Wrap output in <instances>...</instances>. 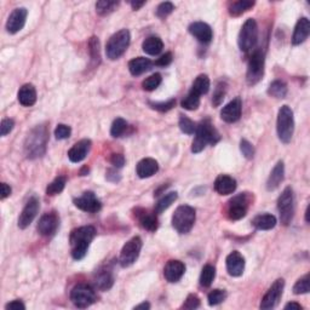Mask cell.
<instances>
[{"label": "cell", "mask_w": 310, "mask_h": 310, "mask_svg": "<svg viewBox=\"0 0 310 310\" xmlns=\"http://www.w3.org/2000/svg\"><path fill=\"white\" fill-rule=\"evenodd\" d=\"M96 235V229L92 225L80 226L74 229L69 236L71 242V255L75 261H81L85 258L90 244Z\"/></svg>", "instance_id": "obj_1"}, {"label": "cell", "mask_w": 310, "mask_h": 310, "mask_svg": "<svg viewBox=\"0 0 310 310\" xmlns=\"http://www.w3.org/2000/svg\"><path fill=\"white\" fill-rule=\"evenodd\" d=\"M194 135V141L192 143V152L194 154L201 153L208 144L215 146L221 139V136L210 119H204L196 125Z\"/></svg>", "instance_id": "obj_2"}, {"label": "cell", "mask_w": 310, "mask_h": 310, "mask_svg": "<svg viewBox=\"0 0 310 310\" xmlns=\"http://www.w3.org/2000/svg\"><path fill=\"white\" fill-rule=\"evenodd\" d=\"M49 139V129L45 124L35 126L29 132L25 143V152L27 158L36 159L45 154L46 144Z\"/></svg>", "instance_id": "obj_3"}, {"label": "cell", "mask_w": 310, "mask_h": 310, "mask_svg": "<svg viewBox=\"0 0 310 310\" xmlns=\"http://www.w3.org/2000/svg\"><path fill=\"white\" fill-rule=\"evenodd\" d=\"M276 131L279 139L285 144L291 142L295 132V118L293 112L288 106H282L278 113V121H276Z\"/></svg>", "instance_id": "obj_4"}, {"label": "cell", "mask_w": 310, "mask_h": 310, "mask_svg": "<svg viewBox=\"0 0 310 310\" xmlns=\"http://www.w3.org/2000/svg\"><path fill=\"white\" fill-rule=\"evenodd\" d=\"M130 42H131V35L128 29H121L116 32L109 38L108 43L106 45V55L107 57L112 61H115L124 55L128 50Z\"/></svg>", "instance_id": "obj_5"}, {"label": "cell", "mask_w": 310, "mask_h": 310, "mask_svg": "<svg viewBox=\"0 0 310 310\" xmlns=\"http://www.w3.org/2000/svg\"><path fill=\"white\" fill-rule=\"evenodd\" d=\"M195 210L189 205H181L172 216V226L179 234H188L195 223Z\"/></svg>", "instance_id": "obj_6"}, {"label": "cell", "mask_w": 310, "mask_h": 310, "mask_svg": "<svg viewBox=\"0 0 310 310\" xmlns=\"http://www.w3.org/2000/svg\"><path fill=\"white\" fill-rule=\"evenodd\" d=\"M258 39V26L257 22L253 18L246 19L241 27V31L239 33L238 44L241 51L249 52L250 50L255 48Z\"/></svg>", "instance_id": "obj_7"}, {"label": "cell", "mask_w": 310, "mask_h": 310, "mask_svg": "<svg viewBox=\"0 0 310 310\" xmlns=\"http://www.w3.org/2000/svg\"><path fill=\"white\" fill-rule=\"evenodd\" d=\"M278 210L282 224L288 225L292 222L293 215H295V195H293L291 187H286L281 195L279 196Z\"/></svg>", "instance_id": "obj_8"}, {"label": "cell", "mask_w": 310, "mask_h": 310, "mask_svg": "<svg viewBox=\"0 0 310 310\" xmlns=\"http://www.w3.org/2000/svg\"><path fill=\"white\" fill-rule=\"evenodd\" d=\"M264 75V53L261 50H256L249 59L246 80L249 85H256L263 79Z\"/></svg>", "instance_id": "obj_9"}, {"label": "cell", "mask_w": 310, "mask_h": 310, "mask_svg": "<svg viewBox=\"0 0 310 310\" xmlns=\"http://www.w3.org/2000/svg\"><path fill=\"white\" fill-rule=\"evenodd\" d=\"M142 246H143V242L139 236H135V238L130 239L124 245L121 252H120V257H119L120 265H121L122 268L131 266L133 263L138 259Z\"/></svg>", "instance_id": "obj_10"}, {"label": "cell", "mask_w": 310, "mask_h": 310, "mask_svg": "<svg viewBox=\"0 0 310 310\" xmlns=\"http://www.w3.org/2000/svg\"><path fill=\"white\" fill-rule=\"evenodd\" d=\"M71 301L75 306L80 309L89 308L96 302V292L91 286L79 284L73 287L71 291Z\"/></svg>", "instance_id": "obj_11"}, {"label": "cell", "mask_w": 310, "mask_h": 310, "mask_svg": "<svg viewBox=\"0 0 310 310\" xmlns=\"http://www.w3.org/2000/svg\"><path fill=\"white\" fill-rule=\"evenodd\" d=\"M250 195L247 193L235 195L234 198L229 200L228 208H226V215L232 221H239L244 218L249 211L250 206Z\"/></svg>", "instance_id": "obj_12"}, {"label": "cell", "mask_w": 310, "mask_h": 310, "mask_svg": "<svg viewBox=\"0 0 310 310\" xmlns=\"http://www.w3.org/2000/svg\"><path fill=\"white\" fill-rule=\"evenodd\" d=\"M284 288H285V280L284 279L276 280L274 284L269 287L268 291H266L264 297L262 298L261 305H259L261 306V309H264V310L274 309L275 306L279 304L280 299L282 297Z\"/></svg>", "instance_id": "obj_13"}, {"label": "cell", "mask_w": 310, "mask_h": 310, "mask_svg": "<svg viewBox=\"0 0 310 310\" xmlns=\"http://www.w3.org/2000/svg\"><path fill=\"white\" fill-rule=\"evenodd\" d=\"M40 209V201L38 198L32 196L31 199L27 201L25 208H23L21 215L18 217V228L19 229H26L27 226L32 224V222L34 221V218L38 215Z\"/></svg>", "instance_id": "obj_14"}, {"label": "cell", "mask_w": 310, "mask_h": 310, "mask_svg": "<svg viewBox=\"0 0 310 310\" xmlns=\"http://www.w3.org/2000/svg\"><path fill=\"white\" fill-rule=\"evenodd\" d=\"M73 202L79 210L89 213H97L102 209L101 201L97 199V196L95 195L93 192H85L81 196L73 200Z\"/></svg>", "instance_id": "obj_15"}, {"label": "cell", "mask_w": 310, "mask_h": 310, "mask_svg": "<svg viewBox=\"0 0 310 310\" xmlns=\"http://www.w3.org/2000/svg\"><path fill=\"white\" fill-rule=\"evenodd\" d=\"M59 225V217L55 211L48 212L40 217L36 229L43 236H51L56 233Z\"/></svg>", "instance_id": "obj_16"}, {"label": "cell", "mask_w": 310, "mask_h": 310, "mask_svg": "<svg viewBox=\"0 0 310 310\" xmlns=\"http://www.w3.org/2000/svg\"><path fill=\"white\" fill-rule=\"evenodd\" d=\"M27 16L28 11L26 8H17L10 13L8 21H6V31L10 34H16L19 31H22L23 27L26 25Z\"/></svg>", "instance_id": "obj_17"}, {"label": "cell", "mask_w": 310, "mask_h": 310, "mask_svg": "<svg viewBox=\"0 0 310 310\" xmlns=\"http://www.w3.org/2000/svg\"><path fill=\"white\" fill-rule=\"evenodd\" d=\"M226 264V272L231 276L234 278H239L244 274L245 271V258L241 253L238 251H233L229 253L228 257L225 259Z\"/></svg>", "instance_id": "obj_18"}, {"label": "cell", "mask_w": 310, "mask_h": 310, "mask_svg": "<svg viewBox=\"0 0 310 310\" xmlns=\"http://www.w3.org/2000/svg\"><path fill=\"white\" fill-rule=\"evenodd\" d=\"M242 112V101L240 97H236L223 107L221 111V118L223 121L228 122V124H233L236 122L241 116Z\"/></svg>", "instance_id": "obj_19"}, {"label": "cell", "mask_w": 310, "mask_h": 310, "mask_svg": "<svg viewBox=\"0 0 310 310\" xmlns=\"http://www.w3.org/2000/svg\"><path fill=\"white\" fill-rule=\"evenodd\" d=\"M184 273H185L184 263L178 261V259H171V261H169L166 263L164 268V276L166 281L171 282V284L178 282L179 280L183 278Z\"/></svg>", "instance_id": "obj_20"}, {"label": "cell", "mask_w": 310, "mask_h": 310, "mask_svg": "<svg viewBox=\"0 0 310 310\" xmlns=\"http://www.w3.org/2000/svg\"><path fill=\"white\" fill-rule=\"evenodd\" d=\"M188 31L201 44H210L213 38L212 28L205 22H194L189 26Z\"/></svg>", "instance_id": "obj_21"}, {"label": "cell", "mask_w": 310, "mask_h": 310, "mask_svg": "<svg viewBox=\"0 0 310 310\" xmlns=\"http://www.w3.org/2000/svg\"><path fill=\"white\" fill-rule=\"evenodd\" d=\"M91 146H92V143L88 138L76 142L75 144L73 146L71 149H69V152H68L69 160H71L72 162H74V164L82 161V160L88 156L90 149H91Z\"/></svg>", "instance_id": "obj_22"}, {"label": "cell", "mask_w": 310, "mask_h": 310, "mask_svg": "<svg viewBox=\"0 0 310 310\" xmlns=\"http://www.w3.org/2000/svg\"><path fill=\"white\" fill-rule=\"evenodd\" d=\"M215 191L218 193L219 195H229L233 194L235 192L236 187V181L235 178L231 177L228 175H219L215 181Z\"/></svg>", "instance_id": "obj_23"}, {"label": "cell", "mask_w": 310, "mask_h": 310, "mask_svg": "<svg viewBox=\"0 0 310 310\" xmlns=\"http://www.w3.org/2000/svg\"><path fill=\"white\" fill-rule=\"evenodd\" d=\"M310 33V22L306 17H301L297 21V25L295 27L292 35V44L293 45H301L308 39Z\"/></svg>", "instance_id": "obj_24"}, {"label": "cell", "mask_w": 310, "mask_h": 310, "mask_svg": "<svg viewBox=\"0 0 310 310\" xmlns=\"http://www.w3.org/2000/svg\"><path fill=\"white\" fill-rule=\"evenodd\" d=\"M159 170L158 161L155 159L146 158L142 159L136 166V173L139 178H149L155 175Z\"/></svg>", "instance_id": "obj_25"}, {"label": "cell", "mask_w": 310, "mask_h": 310, "mask_svg": "<svg viewBox=\"0 0 310 310\" xmlns=\"http://www.w3.org/2000/svg\"><path fill=\"white\" fill-rule=\"evenodd\" d=\"M137 218L139 224L143 229H146V231L148 232H155L156 229H158L159 225V221L158 217H156V213L154 212H149L147 211V210H137Z\"/></svg>", "instance_id": "obj_26"}, {"label": "cell", "mask_w": 310, "mask_h": 310, "mask_svg": "<svg viewBox=\"0 0 310 310\" xmlns=\"http://www.w3.org/2000/svg\"><path fill=\"white\" fill-rule=\"evenodd\" d=\"M285 177V165L284 161H279L278 164L274 166L273 171L271 172L268 181H266V189L269 192L275 191L279 188V185L281 184V182L284 181Z\"/></svg>", "instance_id": "obj_27"}, {"label": "cell", "mask_w": 310, "mask_h": 310, "mask_svg": "<svg viewBox=\"0 0 310 310\" xmlns=\"http://www.w3.org/2000/svg\"><path fill=\"white\" fill-rule=\"evenodd\" d=\"M18 102L23 107H32L36 102V90L34 85L25 84L18 91Z\"/></svg>", "instance_id": "obj_28"}, {"label": "cell", "mask_w": 310, "mask_h": 310, "mask_svg": "<svg viewBox=\"0 0 310 310\" xmlns=\"http://www.w3.org/2000/svg\"><path fill=\"white\" fill-rule=\"evenodd\" d=\"M154 65L151 59L146 57H136L129 62V71L133 76L142 75L143 73L148 72Z\"/></svg>", "instance_id": "obj_29"}, {"label": "cell", "mask_w": 310, "mask_h": 310, "mask_svg": "<svg viewBox=\"0 0 310 310\" xmlns=\"http://www.w3.org/2000/svg\"><path fill=\"white\" fill-rule=\"evenodd\" d=\"M142 49L147 55L156 56L162 51V49H164V43H162V40L160 39L159 36L152 35V36H148V38L143 42Z\"/></svg>", "instance_id": "obj_30"}, {"label": "cell", "mask_w": 310, "mask_h": 310, "mask_svg": "<svg viewBox=\"0 0 310 310\" xmlns=\"http://www.w3.org/2000/svg\"><path fill=\"white\" fill-rule=\"evenodd\" d=\"M253 225L259 231H271L276 225V217L271 215V213H263V215H258L253 218Z\"/></svg>", "instance_id": "obj_31"}, {"label": "cell", "mask_w": 310, "mask_h": 310, "mask_svg": "<svg viewBox=\"0 0 310 310\" xmlns=\"http://www.w3.org/2000/svg\"><path fill=\"white\" fill-rule=\"evenodd\" d=\"M113 284H114V276H113L112 272L108 271V269H105V271L98 272L96 274L95 285L101 291H107V290L112 288Z\"/></svg>", "instance_id": "obj_32"}, {"label": "cell", "mask_w": 310, "mask_h": 310, "mask_svg": "<svg viewBox=\"0 0 310 310\" xmlns=\"http://www.w3.org/2000/svg\"><path fill=\"white\" fill-rule=\"evenodd\" d=\"M255 6V2H250V0H239V2H234L229 5V13L233 17H238L241 16L242 13L249 11Z\"/></svg>", "instance_id": "obj_33"}, {"label": "cell", "mask_w": 310, "mask_h": 310, "mask_svg": "<svg viewBox=\"0 0 310 310\" xmlns=\"http://www.w3.org/2000/svg\"><path fill=\"white\" fill-rule=\"evenodd\" d=\"M210 85H211V82H210L209 76L206 74H200L193 82L192 91L199 96L206 95L210 90Z\"/></svg>", "instance_id": "obj_34"}, {"label": "cell", "mask_w": 310, "mask_h": 310, "mask_svg": "<svg viewBox=\"0 0 310 310\" xmlns=\"http://www.w3.org/2000/svg\"><path fill=\"white\" fill-rule=\"evenodd\" d=\"M178 198V194L176 192H171V193H168V194H165L164 196H162L161 199L159 200L158 202L155 204V213L156 215H159V213L164 212L165 210H168L170 206H171L173 202L176 201Z\"/></svg>", "instance_id": "obj_35"}, {"label": "cell", "mask_w": 310, "mask_h": 310, "mask_svg": "<svg viewBox=\"0 0 310 310\" xmlns=\"http://www.w3.org/2000/svg\"><path fill=\"white\" fill-rule=\"evenodd\" d=\"M268 93L272 97L275 98H285L287 95V85L281 80H275L269 85Z\"/></svg>", "instance_id": "obj_36"}, {"label": "cell", "mask_w": 310, "mask_h": 310, "mask_svg": "<svg viewBox=\"0 0 310 310\" xmlns=\"http://www.w3.org/2000/svg\"><path fill=\"white\" fill-rule=\"evenodd\" d=\"M216 276V269L215 266L211 264H206L204 268H202L201 274H200V285L202 287H210L211 284L215 280Z\"/></svg>", "instance_id": "obj_37"}, {"label": "cell", "mask_w": 310, "mask_h": 310, "mask_svg": "<svg viewBox=\"0 0 310 310\" xmlns=\"http://www.w3.org/2000/svg\"><path fill=\"white\" fill-rule=\"evenodd\" d=\"M128 129H129V124L126 120H124L122 118H116L114 121H113L111 128L112 137L114 138L122 137V136L126 133V131H128Z\"/></svg>", "instance_id": "obj_38"}, {"label": "cell", "mask_w": 310, "mask_h": 310, "mask_svg": "<svg viewBox=\"0 0 310 310\" xmlns=\"http://www.w3.org/2000/svg\"><path fill=\"white\" fill-rule=\"evenodd\" d=\"M181 106L185 111H196L200 106V96L196 95L195 92H193L191 90L188 92V95L182 99Z\"/></svg>", "instance_id": "obj_39"}, {"label": "cell", "mask_w": 310, "mask_h": 310, "mask_svg": "<svg viewBox=\"0 0 310 310\" xmlns=\"http://www.w3.org/2000/svg\"><path fill=\"white\" fill-rule=\"evenodd\" d=\"M119 6V2H109V0H101L96 3V11L98 15L107 16L109 13L114 12Z\"/></svg>", "instance_id": "obj_40"}, {"label": "cell", "mask_w": 310, "mask_h": 310, "mask_svg": "<svg viewBox=\"0 0 310 310\" xmlns=\"http://www.w3.org/2000/svg\"><path fill=\"white\" fill-rule=\"evenodd\" d=\"M66 182L67 179L65 176H58L57 178L53 179V181L48 185V188H46V194L50 196H53L62 193L66 187Z\"/></svg>", "instance_id": "obj_41"}, {"label": "cell", "mask_w": 310, "mask_h": 310, "mask_svg": "<svg viewBox=\"0 0 310 310\" xmlns=\"http://www.w3.org/2000/svg\"><path fill=\"white\" fill-rule=\"evenodd\" d=\"M162 81L161 75L159 74V73H155V74H153L151 76H148L146 80H143L142 82V88L143 90H146V91H154L160 86Z\"/></svg>", "instance_id": "obj_42"}, {"label": "cell", "mask_w": 310, "mask_h": 310, "mask_svg": "<svg viewBox=\"0 0 310 310\" xmlns=\"http://www.w3.org/2000/svg\"><path fill=\"white\" fill-rule=\"evenodd\" d=\"M178 125H179V129H181V131L183 133H185V135H194L195 133L196 124L192 119H189L188 116L185 115L179 116Z\"/></svg>", "instance_id": "obj_43"}, {"label": "cell", "mask_w": 310, "mask_h": 310, "mask_svg": "<svg viewBox=\"0 0 310 310\" xmlns=\"http://www.w3.org/2000/svg\"><path fill=\"white\" fill-rule=\"evenodd\" d=\"M226 82L225 81H219L217 86H216L215 92H213V97H212V103L215 107H218L224 99V96L226 93Z\"/></svg>", "instance_id": "obj_44"}, {"label": "cell", "mask_w": 310, "mask_h": 310, "mask_svg": "<svg viewBox=\"0 0 310 310\" xmlns=\"http://www.w3.org/2000/svg\"><path fill=\"white\" fill-rule=\"evenodd\" d=\"M225 298H226V292L224 291V290H219V288L213 290V291L210 292L208 296L209 304L211 306L221 304V303L225 301Z\"/></svg>", "instance_id": "obj_45"}, {"label": "cell", "mask_w": 310, "mask_h": 310, "mask_svg": "<svg viewBox=\"0 0 310 310\" xmlns=\"http://www.w3.org/2000/svg\"><path fill=\"white\" fill-rule=\"evenodd\" d=\"M310 291V279L309 275H305L304 278L299 279L293 286V293L295 295H305Z\"/></svg>", "instance_id": "obj_46"}, {"label": "cell", "mask_w": 310, "mask_h": 310, "mask_svg": "<svg viewBox=\"0 0 310 310\" xmlns=\"http://www.w3.org/2000/svg\"><path fill=\"white\" fill-rule=\"evenodd\" d=\"M173 10H175V5H173L171 2L161 3V4L158 6V9H156V16H158L159 18H166L169 15H171Z\"/></svg>", "instance_id": "obj_47"}, {"label": "cell", "mask_w": 310, "mask_h": 310, "mask_svg": "<svg viewBox=\"0 0 310 310\" xmlns=\"http://www.w3.org/2000/svg\"><path fill=\"white\" fill-rule=\"evenodd\" d=\"M175 105H176L175 98L169 99V101H166V102H149V106H151L153 109H155V111H159V112H162V113L171 111L173 107H175Z\"/></svg>", "instance_id": "obj_48"}, {"label": "cell", "mask_w": 310, "mask_h": 310, "mask_svg": "<svg viewBox=\"0 0 310 310\" xmlns=\"http://www.w3.org/2000/svg\"><path fill=\"white\" fill-rule=\"evenodd\" d=\"M240 151H241L242 155L249 160L253 159V156H255V148H253V146L247 139H241L240 141Z\"/></svg>", "instance_id": "obj_49"}, {"label": "cell", "mask_w": 310, "mask_h": 310, "mask_svg": "<svg viewBox=\"0 0 310 310\" xmlns=\"http://www.w3.org/2000/svg\"><path fill=\"white\" fill-rule=\"evenodd\" d=\"M71 133H72V129L69 128L68 125H65V124L57 125V128H56V130H55V136L57 139L69 138Z\"/></svg>", "instance_id": "obj_50"}, {"label": "cell", "mask_w": 310, "mask_h": 310, "mask_svg": "<svg viewBox=\"0 0 310 310\" xmlns=\"http://www.w3.org/2000/svg\"><path fill=\"white\" fill-rule=\"evenodd\" d=\"M13 126H15V121H13L12 119H3L2 125H0V135H2L3 137H5L6 135H9V133L12 131Z\"/></svg>", "instance_id": "obj_51"}, {"label": "cell", "mask_w": 310, "mask_h": 310, "mask_svg": "<svg viewBox=\"0 0 310 310\" xmlns=\"http://www.w3.org/2000/svg\"><path fill=\"white\" fill-rule=\"evenodd\" d=\"M200 306V299L196 295H189L187 297L184 304L182 305V308L184 309H198Z\"/></svg>", "instance_id": "obj_52"}, {"label": "cell", "mask_w": 310, "mask_h": 310, "mask_svg": "<svg viewBox=\"0 0 310 310\" xmlns=\"http://www.w3.org/2000/svg\"><path fill=\"white\" fill-rule=\"evenodd\" d=\"M90 52H91L92 59L99 61V42L98 38H96V36H92L91 40H90Z\"/></svg>", "instance_id": "obj_53"}, {"label": "cell", "mask_w": 310, "mask_h": 310, "mask_svg": "<svg viewBox=\"0 0 310 310\" xmlns=\"http://www.w3.org/2000/svg\"><path fill=\"white\" fill-rule=\"evenodd\" d=\"M125 156L122 155V154H112V156H111V162H112V165L114 166V168H116V169H121L122 166L125 165Z\"/></svg>", "instance_id": "obj_54"}, {"label": "cell", "mask_w": 310, "mask_h": 310, "mask_svg": "<svg viewBox=\"0 0 310 310\" xmlns=\"http://www.w3.org/2000/svg\"><path fill=\"white\" fill-rule=\"evenodd\" d=\"M172 53L171 52H166L165 55H162L161 57L156 59V62L154 63L155 66H159V67H168L169 65H171L172 62Z\"/></svg>", "instance_id": "obj_55"}, {"label": "cell", "mask_w": 310, "mask_h": 310, "mask_svg": "<svg viewBox=\"0 0 310 310\" xmlns=\"http://www.w3.org/2000/svg\"><path fill=\"white\" fill-rule=\"evenodd\" d=\"M5 309L8 310H25L26 309V305L23 304L22 301H19V299H16V301H12L8 303V304L5 305Z\"/></svg>", "instance_id": "obj_56"}, {"label": "cell", "mask_w": 310, "mask_h": 310, "mask_svg": "<svg viewBox=\"0 0 310 310\" xmlns=\"http://www.w3.org/2000/svg\"><path fill=\"white\" fill-rule=\"evenodd\" d=\"M106 178L108 179L109 182H113V183H116V182H119L120 181V175L116 171H114V170H108V171H107V176H106Z\"/></svg>", "instance_id": "obj_57"}, {"label": "cell", "mask_w": 310, "mask_h": 310, "mask_svg": "<svg viewBox=\"0 0 310 310\" xmlns=\"http://www.w3.org/2000/svg\"><path fill=\"white\" fill-rule=\"evenodd\" d=\"M0 188H2V200L6 199L8 196H10V194H11V187L6 184V183H2Z\"/></svg>", "instance_id": "obj_58"}, {"label": "cell", "mask_w": 310, "mask_h": 310, "mask_svg": "<svg viewBox=\"0 0 310 310\" xmlns=\"http://www.w3.org/2000/svg\"><path fill=\"white\" fill-rule=\"evenodd\" d=\"M285 309H296V310H302L303 306L299 304V303H296V302H291V303H287V304L285 305Z\"/></svg>", "instance_id": "obj_59"}, {"label": "cell", "mask_w": 310, "mask_h": 310, "mask_svg": "<svg viewBox=\"0 0 310 310\" xmlns=\"http://www.w3.org/2000/svg\"><path fill=\"white\" fill-rule=\"evenodd\" d=\"M132 10H139L143 5H146V2H131L130 3Z\"/></svg>", "instance_id": "obj_60"}, {"label": "cell", "mask_w": 310, "mask_h": 310, "mask_svg": "<svg viewBox=\"0 0 310 310\" xmlns=\"http://www.w3.org/2000/svg\"><path fill=\"white\" fill-rule=\"evenodd\" d=\"M135 309H151V304H149L148 302H143V303H141V304H138V305H136L135 306Z\"/></svg>", "instance_id": "obj_61"}]
</instances>
